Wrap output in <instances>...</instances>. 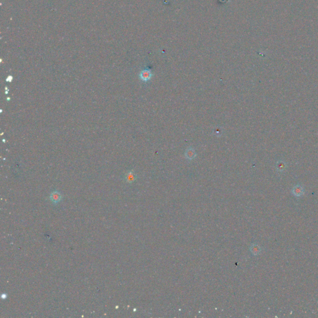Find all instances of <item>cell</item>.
<instances>
[{"mask_svg": "<svg viewBox=\"0 0 318 318\" xmlns=\"http://www.w3.org/2000/svg\"><path fill=\"white\" fill-rule=\"evenodd\" d=\"M185 157L187 158L189 160H192L194 158H195L196 157V153L193 147H188L186 152H185Z\"/></svg>", "mask_w": 318, "mask_h": 318, "instance_id": "cell-2", "label": "cell"}, {"mask_svg": "<svg viewBox=\"0 0 318 318\" xmlns=\"http://www.w3.org/2000/svg\"><path fill=\"white\" fill-rule=\"evenodd\" d=\"M12 80V76H9V77L6 78V82H11Z\"/></svg>", "mask_w": 318, "mask_h": 318, "instance_id": "cell-7", "label": "cell"}, {"mask_svg": "<svg viewBox=\"0 0 318 318\" xmlns=\"http://www.w3.org/2000/svg\"><path fill=\"white\" fill-rule=\"evenodd\" d=\"M62 195L60 192L58 191H53L50 196V199L52 203H58L60 202L62 200Z\"/></svg>", "mask_w": 318, "mask_h": 318, "instance_id": "cell-3", "label": "cell"}, {"mask_svg": "<svg viewBox=\"0 0 318 318\" xmlns=\"http://www.w3.org/2000/svg\"><path fill=\"white\" fill-rule=\"evenodd\" d=\"M260 250H261V249H260V247L257 245H256V244L252 245L250 247V251L252 252V254H254L255 255L259 254L260 252Z\"/></svg>", "mask_w": 318, "mask_h": 318, "instance_id": "cell-6", "label": "cell"}, {"mask_svg": "<svg viewBox=\"0 0 318 318\" xmlns=\"http://www.w3.org/2000/svg\"><path fill=\"white\" fill-rule=\"evenodd\" d=\"M137 178V175L135 174L133 171H128L125 176V180L127 183H132Z\"/></svg>", "mask_w": 318, "mask_h": 318, "instance_id": "cell-4", "label": "cell"}, {"mask_svg": "<svg viewBox=\"0 0 318 318\" xmlns=\"http://www.w3.org/2000/svg\"><path fill=\"white\" fill-rule=\"evenodd\" d=\"M152 75H152L151 70H149V69H145V70H142V71L140 72V73L139 75V77H140V80L142 81H143V82H148L149 80H150L151 79Z\"/></svg>", "mask_w": 318, "mask_h": 318, "instance_id": "cell-1", "label": "cell"}, {"mask_svg": "<svg viewBox=\"0 0 318 318\" xmlns=\"http://www.w3.org/2000/svg\"><path fill=\"white\" fill-rule=\"evenodd\" d=\"M292 192H293V195L297 197H299L303 195L304 190H303V188L301 187L298 186H298H296L293 188Z\"/></svg>", "mask_w": 318, "mask_h": 318, "instance_id": "cell-5", "label": "cell"}]
</instances>
